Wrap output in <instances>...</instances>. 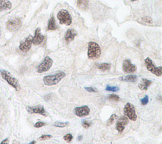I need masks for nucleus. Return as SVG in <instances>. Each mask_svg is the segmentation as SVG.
<instances>
[{
    "instance_id": "f257e3e1",
    "label": "nucleus",
    "mask_w": 162,
    "mask_h": 144,
    "mask_svg": "<svg viewBox=\"0 0 162 144\" xmlns=\"http://www.w3.org/2000/svg\"><path fill=\"white\" fill-rule=\"evenodd\" d=\"M65 76L66 74L65 72L59 71L52 75L45 76L43 79V82L45 85L48 86L55 85L60 82Z\"/></svg>"
},
{
    "instance_id": "f03ea898",
    "label": "nucleus",
    "mask_w": 162,
    "mask_h": 144,
    "mask_svg": "<svg viewBox=\"0 0 162 144\" xmlns=\"http://www.w3.org/2000/svg\"><path fill=\"white\" fill-rule=\"evenodd\" d=\"M1 77L3 79L6 80L9 85H10L11 87L16 90L17 91H19L20 90V85L19 82L18 80L15 78L10 72H8L6 70H2L1 71Z\"/></svg>"
},
{
    "instance_id": "7ed1b4c3",
    "label": "nucleus",
    "mask_w": 162,
    "mask_h": 144,
    "mask_svg": "<svg viewBox=\"0 0 162 144\" xmlns=\"http://www.w3.org/2000/svg\"><path fill=\"white\" fill-rule=\"evenodd\" d=\"M101 51L99 45L94 42H90L88 45V56L89 59H95L100 57Z\"/></svg>"
},
{
    "instance_id": "20e7f679",
    "label": "nucleus",
    "mask_w": 162,
    "mask_h": 144,
    "mask_svg": "<svg viewBox=\"0 0 162 144\" xmlns=\"http://www.w3.org/2000/svg\"><path fill=\"white\" fill-rule=\"evenodd\" d=\"M124 115L127 118L133 121H136L137 118V116L135 109V107L133 104L128 103L125 105L124 108Z\"/></svg>"
},
{
    "instance_id": "39448f33",
    "label": "nucleus",
    "mask_w": 162,
    "mask_h": 144,
    "mask_svg": "<svg viewBox=\"0 0 162 144\" xmlns=\"http://www.w3.org/2000/svg\"><path fill=\"white\" fill-rule=\"evenodd\" d=\"M145 63L146 65V67L147 69H148V71L151 72L152 73L155 74V75H157L158 77H160L161 75L162 67H156L153 61L149 58H147L145 60Z\"/></svg>"
},
{
    "instance_id": "423d86ee",
    "label": "nucleus",
    "mask_w": 162,
    "mask_h": 144,
    "mask_svg": "<svg viewBox=\"0 0 162 144\" xmlns=\"http://www.w3.org/2000/svg\"><path fill=\"white\" fill-rule=\"evenodd\" d=\"M53 59L49 56L45 57L43 61L38 65L37 67V71L39 73H43L48 71L53 65Z\"/></svg>"
},
{
    "instance_id": "0eeeda50",
    "label": "nucleus",
    "mask_w": 162,
    "mask_h": 144,
    "mask_svg": "<svg viewBox=\"0 0 162 144\" xmlns=\"http://www.w3.org/2000/svg\"><path fill=\"white\" fill-rule=\"evenodd\" d=\"M57 18L59 20L60 23L66 25H70L72 23V18L68 12L65 10H62L57 14Z\"/></svg>"
},
{
    "instance_id": "6e6552de",
    "label": "nucleus",
    "mask_w": 162,
    "mask_h": 144,
    "mask_svg": "<svg viewBox=\"0 0 162 144\" xmlns=\"http://www.w3.org/2000/svg\"><path fill=\"white\" fill-rule=\"evenodd\" d=\"M26 110L29 114H38L45 117L48 116V113L45 110L44 106L42 105H37L35 106H27L26 107Z\"/></svg>"
},
{
    "instance_id": "1a4fd4ad",
    "label": "nucleus",
    "mask_w": 162,
    "mask_h": 144,
    "mask_svg": "<svg viewBox=\"0 0 162 144\" xmlns=\"http://www.w3.org/2000/svg\"><path fill=\"white\" fill-rule=\"evenodd\" d=\"M21 27H22V22L19 18L11 19L7 23V28L11 32L17 31Z\"/></svg>"
},
{
    "instance_id": "9d476101",
    "label": "nucleus",
    "mask_w": 162,
    "mask_h": 144,
    "mask_svg": "<svg viewBox=\"0 0 162 144\" xmlns=\"http://www.w3.org/2000/svg\"><path fill=\"white\" fill-rule=\"evenodd\" d=\"M129 119L125 116H121L120 118L117 119V121L116 123L115 128L118 131V133H122L124 131L125 126L128 124Z\"/></svg>"
},
{
    "instance_id": "9b49d317",
    "label": "nucleus",
    "mask_w": 162,
    "mask_h": 144,
    "mask_svg": "<svg viewBox=\"0 0 162 144\" xmlns=\"http://www.w3.org/2000/svg\"><path fill=\"white\" fill-rule=\"evenodd\" d=\"M74 114L77 116L82 118L88 116L90 113V109L88 106H82L80 107H77L74 109Z\"/></svg>"
},
{
    "instance_id": "f8f14e48",
    "label": "nucleus",
    "mask_w": 162,
    "mask_h": 144,
    "mask_svg": "<svg viewBox=\"0 0 162 144\" xmlns=\"http://www.w3.org/2000/svg\"><path fill=\"white\" fill-rule=\"evenodd\" d=\"M122 69L125 73H132L137 70V67L132 63L130 59H125L123 62Z\"/></svg>"
},
{
    "instance_id": "ddd939ff",
    "label": "nucleus",
    "mask_w": 162,
    "mask_h": 144,
    "mask_svg": "<svg viewBox=\"0 0 162 144\" xmlns=\"http://www.w3.org/2000/svg\"><path fill=\"white\" fill-rule=\"evenodd\" d=\"M32 38L33 37L32 35H29L24 42H22V43H20L19 49L22 51L27 52L31 49L32 44Z\"/></svg>"
},
{
    "instance_id": "4468645a",
    "label": "nucleus",
    "mask_w": 162,
    "mask_h": 144,
    "mask_svg": "<svg viewBox=\"0 0 162 144\" xmlns=\"http://www.w3.org/2000/svg\"><path fill=\"white\" fill-rule=\"evenodd\" d=\"M44 35L41 34L40 28H37L35 31L34 37L32 38V44L34 45H39L44 40Z\"/></svg>"
},
{
    "instance_id": "2eb2a0df",
    "label": "nucleus",
    "mask_w": 162,
    "mask_h": 144,
    "mask_svg": "<svg viewBox=\"0 0 162 144\" xmlns=\"http://www.w3.org/2000/svg\"><path fill=\"white\" fill-rule=\"evenodd\" d=\"M76 35H77V32L74 29L68 30L67 33H66L65 37L66 43L67 44L70 43L71 42H72L74 40V39L76 37Z\"/></svg>"
},
{
    "instance_id": "dca6fc26",
    "label": "nucleus",
    "mask_w": 162,
    "mask_h": 144,
    "mask_svg": "<svg viewBox=\"0 0 162 144\" xmlns=\"http://www.w3.org/2000/svg\"><path fill=\"white\" fill-rule=\"evenodd\" d=\"M151 83L152 81L146 79H143L138 85V87L141 91H146V90H148L149 87L151 85Z\"/></svg>"
},
{
    "instance_id": "f3484780",
    "label": "nucleus",
    "mask_w": 162,
    "mask_h": 144,
    "mask_svg": "<svg viewBox=\"0 0 162 144\" xmlns=\"http://www.w3.org/2000/svg\"><path fill=\"white\" fill-rule=\"evenodd\" d=\"M119 80L125 82H136L137 80V77L136 75H129L120 77Z\"/></svg>"
},
{
    "instance_id": "a211bd4d",
    "label": "nucleus",
    "mask_w": 162,
    "mask_h": 144,
    "mask_svg": "<svg viewBox=\"0 0 162 144\" xmlns=\"http://www.w3.org/2000/svg\"><path fill=\"white\" fill-rule=\"evenodd\" d=\"M11 8V3L9 0H0V11L10 10Z\"/></svg>"
},
{
    "instance_id": "6ab92c4d",
    "label": "nucleus",
    "mask_w": 162,
    "mask_h": 144,
    "mask_svg": "<svg viewBox=\"0 0 162 144\" xmlns=\"http://www.w3.org/2000/svg\"><path fill=\"white\" fill-rule=\"evenodd\" d=\"M88 0H77V7L82 10H88Z\"/></svg>"
},
{
    "instance_id": "aec40b11",
    "label": "nucleus",
    "mask_w": 162,
    "mask_h": 144,
    "mask_svg": "<svg viewBox=\"0 0 162 144\" xmlns=\"http://www.w3.org/2000/svg\"><path fill=\"white\" fill-rule=\"evenodd\" d=\"M56 29V26L55 18H54V17H52L50 18L48 22V31H55Z\"/></svg>"
},
{
    "instance_id": "412c9836",
    "label": "nucleus",
    "mask_w": 162,
    "mask_h": 144,
    "mask_svg": "<svg viewBox=\"0 0 162 144\" xmlns=\"http://www.w3.org/2000/svg\"><path fill=\"white\" fill-rule=\"evenodd\" d=\"M96 67L100 70L104 71L110 70L111 67V65L110 63H103L98 64L96 65Z\"/></svg>"
},
{
    "instance_id": "4be33fe9",
    "label": "nucleus",
    "mask_w": 162,
    "mask_h": 144,
    "mask_svg": "<svg viewBox=\"0 0 162 144\" xmlns=\"http://www.w3.org/2000/svg\"><path fill=\"white\" fill-rule=\"evenodd\" d=\"M118 118V116L115 115V114H113L112 116L110 117V118L108 119V121L106 122V125L107 126H110L111 125L113 124L116 120H117V119Z\"/></svg>"
},
{
    "instance_id": "5701e85b",
    "label": "nucleus",
    "mask_w": 162,
    "mask_h": 144,
    "mask_svg": "<svg viewBox=\"0 0 162 144\" xmlns=\"http://www.w3.org/2000/svg\"><path fill=\"white\" fill-rule=\"evenodd\" d=\"M68 122H60V121H56L54 123L53 126L55 127L58 128H65L68 125Z\"/></svg>"
},
{
    "instance_id": "b1692460",
    "label": "nucleus",
    "mask_w": 162,
    "mask_h": 144,
    "mask_svg": "<svg viewBox=\"0 0 162 144\" xmlns=\"http://www.w3.org/2000/svg\"><path fill=\"white\" fill-rule=\"evenodd\" d=\"M108 99L110 101L118 102L120 101V97L118 95H116V94H110L108 96Z\"/></svg>"
},
{
    "instance_id": "393cba45",
    "label": "nucleus",
    "mask_w": 162,
    "mask_h": 144,
    "mask_svg": "<svg viewBox=\"0 0 162 144\" xmlns=\"http://www.w3.org/2000/svg\"><path fill=\"white\" fill-rule=\"evenodd\" d=\"M106 91H110V92H116L119 91V87H111L110 85H107L106 87Z\"/></svg>"
},
{
    "instance_id": "a878e982",
    "label": "nucleus",
    "mask_w": 162,
    "mask_h": 144,
    "mask_svg": "<svg viewBox=\"0 0 162 144\" xmlns=\"http://www.w3.org/2000/svg\"><path fill=\"white\" fill-rule=\"evenodd\" d=\"M64 139L68 143L71 142V141L73 139L72 135L71 133H68L67 135H65L64 137Z\"/></svg>"
},
{
    "instance_id": "bb28decb",
    "label": "nucleus",
    "mask_w": 162,
    "mask_h": 144,
    "mask_svg": "<svg viewBox=\"0 0 162 144\" xmlns=\"http://www.w3.org/2000/svg\"><path fill=\"white\" fill-rule=\"evenodd\" d=\"M82 127L84 128H85V129H88L89 128H90V127H91V125H92V123L91 121H86V120H85V121H84L82 122Z\"/></svg>"
},
{
    "instance_id": "cd10ccee",
    "label": "nucleus",
    "mask_w": 162,
    "mask_h": 144,
    "mask_svg": "<svg viewBox=\"0 0 162 144\" xmlns=\"http://www.w3.org/2000/svg\"><path fill=\"white\" fill-rule=\"evenodd\" d=\"M149 103V97L148 95H145V97L143 98L141 100V103L143 106H145L147 104Z\"/></svg>"
},
{
    "instance_id": "c85d7f7f",
    "label": "nucleus",
    "mask_w": 162,
    "mask_h": 144,
    "mask_svg": "<svg viewBox=\"0 0 162 144\" xmlns=\"http://www.w3.org/2000/svg\"><path fill=\"white\" fill-rule=\"evenodd\" d=\"M46 124L44 122H43V121H38L37 123H35V125H34V127L35 128H41V127H44V126L46 125Z\"/></svg>"
},
{
    "instance_id": "c756f323",
    "label": "nucleus",
    "mask_w": 162,
    "mask_h": 144,
    "mask_svg": "<svg viewBox=\"0 0 162 144\" xmlns=\"http://www.w3.org/2000/svg\"><path fill=\"white\" fill-rule=\"evenodd\" d=\"M51 138H52V136L51 135H42L39 137V139L40 140H47V139H50Z\"/></svg>"
},
{
    "instance_id": "7c9ffc66",
    "label": "nucleus",
    "mask_w": 162,
    "mask_h": 144,
    "mask_svg": "<svg viewBox=\"0 0 162 144\" xmlns=\"http://www.w3.org/2000/svg\"><path fill=\"white\" fill-rule=\"evenodd\" d=\"M85 89L87 91H88L89 92H98V90L94 87H85Z\"/></svg>"
},
{
    "instance_id": "2f4dec72",
    "label": "nucleus",
    "mask_w": 162,
    "mask_h": 144,
    "mask_svg": "<svg viewBox=\"0 0 162 144\" xmlns=\"http://www.w3.org/2000/svg\"><path fill=\"white\" fill-rule=\"evenodd\" d=\"M143 20L145 21V22H146L147 23H152V19L149 17H145L143 18Z\"/></svg>"
},
{
    "instance_id": "473e14b6",
    "label": "nucleus",
    "mask_w": 162,
    "mask_h": 144,
    "mask_svg": "<svg viewBox=\"0 0 162 144\" xmlns=\"http://www.w3.org/2000/svg\"><path fill=\"white\" fill-rule=\"evenodd\" d=\"M9 142H10V140H9L8 138H7V139H5L4 140H3L2 142L0 143V144H9Z\"/></svg>"
},
{
    "instance_id": "72a5a7b5",
    "label": "nucleus",
    "mask_w": 162,
    "mask_h": 144,
    "mask_svg": "<svg viewBox=\"0 0 162 144\" xmlns=\"http://www.w3.org/2000/svg\"><path fill=\"white\" fill-rule=\"evenodd\" d=\"M82 138H83V136L82 135H80L78 136L77 137V140L78 141H81L82 139Z\"/></svg>"
},
{
    "instance_id": "f704fd0d",
    "label": "nucleus",
    "mask_w": 162,
    "mask_h": 144,
    "mask_svg": "<svg viewBox=\"0 0 162 144\" xmlns=\"http://www.w3.org/2000/svg\"><path fill=\"white\" fill-rule=\"evenodd\" d=\"M35 143H36V142H35V141H34V140H33V141H32L31 143H29L28 144H35Z\"/></svg>"
},
{
    "instance_id": "c9c22d12",
    "label": "nucleus",
    "mask_w": 162,
    "mask_h": 144,
    "mask_svg": "<svg viewBox=\"0 0 162 144\" xmlns=\"http://www.w3.org/2000/svg\"><path fill=\"white\" fill-rule=\"evenodd\" d=\"M131 1H137V0H131Z\"/></svg>"
}]
</instances>
